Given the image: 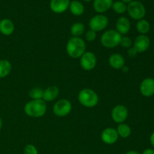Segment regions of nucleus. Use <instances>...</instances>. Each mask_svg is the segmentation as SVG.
<instances>
[{
	"label": "nucleus",
	"instance_id": "6e6552de",
	"mask_svg": "<svg viewBox=\"0 0 154 154\" xmlns=\"http://www.w3.org/2000/svg\"><path fill=\"white\" fill-rule=\"evenodd\" d=\"M97 59L94 53L91 51L85 52L80 57V65L85 71H91L96 67Z\"/></svg>",
	"mask_w": 154,
	"mask_h": 154
},
{
	"label": "nucleus",
	"instance_id": "4468645a",
	"mask_svg": "<svg viewBox=\"0 0 154 154\" xmlns=\"http://www.w3.org/2000/svg\"><path fill=\"white\" fill-rule=\"evenodd\" d=\"M131 29V23L126 17H120L116 22V31L120 35H126L129 33Z\"/></svg>",
	"mask_w": 154,
	"mask_h": 154
},
{
	"label": "nucleus",
	"instance_id": "6ab92c4d",
	"mask_svg": "<svg viewBox=\"0 0 154 154\" xmlns=\"http://www.w3.org/2000/svg\"><path fill=\"white\" fill-rule=\"evenodd\" d=\"M69 9L70 10L71 13L75 16H81L84 12V6L81 2L73 0L70 2Z\"/></svg>",
	"mask_w": 154,
	"mask_h": 154
},
{
	"label": "nucleus",
	"instance_id": "7ed1b4c3",
	"mask_svg": "<svg viewBox=\"0 0 154 154\" xmlns=\"http://www.w3.org/2000/svg\"><path fill=\"white\" fill-rule=\"evenodd\" d=\"M80 104L86 108H94L99 102V96L94 90L85 88L79 92L78 96Z\"/></svg>",
	"mask_w": 154,
	"mask_h": 154
},
{
	"label": "nucleus",
	"instance_id": "cd10ccee",
	"mask_svg": "<svg viewBox=\"0 0 154 154\" xmlns=\"http://www.w3.org/2000/svg\"><path fill=\"white\" fill-rule=\"evenodd\" d=\"M85 38L87 42H93L96 38V32L91 29L88 30L85 34Z\"/></svg>",
	"mask_w": 154,
	"mask_h": 154
},
{
	"label": "nucleus",
	"instance_id": "f257e3e1",
	"mask_svg": "<svg viewBox=\"0 0 154 154\" xmlns=\"http://www.w3.org/2000/svg\"><path fill=\"white\" fill-rule=\"evenodd\" d=\"M23 109L27 116L38 118L43 117L46 114L47 104L43 99H32L26 104Z\"/></svg>",
	"mask_w": 154,
	"mask_h": 154
},
{
	"label": "nucleus",
	"instance_id": "9b49d317",
	"mask_svg": "<svg viewBox=\"0 0 154 154\" xmlns=\"http://www.w3.org/2000/svg\"><path fill=\"white\" fill-rule=\"evenodd\" d=\"M119 138L117 130L114 128L108 127L104 129L101 133V139L105 144L111 145L115 144Z\"/></svg>",
	"mask_w": 154,
	"mask_h": 154
},
{
	"label": "nucleus",
	"instance_id": "423d86ee",
	"mask_svg": "<svg viewBox=\"0 0 154 154\" xmlns=\"http://www.w3.org/2000/svg\"><path fill=\"white\" fill-rule=\"evenodd\" d=\"M72 108V105L70 101L65 99H60L54 104L53 107V112L57 117H66L70 114Z\"/></svg>",
	"mask_w": 154,
	"mask_h": 154
},
{
	"label": "nucleus",
	"instance_id": "b1692460",
	"mask_svg": "<svg viewBox=\"0 0 154 154\" xmlns=\"http://www.w3.org/2000/svg\"><path fill=\"white\" fill-rule=\"evenodd\" d=\"M113 10L119 14H122L125 13L127 10V5L126 4L123 3L121 1H117L115 2H113L112 7Z\"/></svg>",
	"mask_w": 154,
	"mask_h": 154
},
{
	"label": "nucleus",
	"instance_id": "473e14b6",
	"mask_svg": "<svg viewBox=\"0 0 154 154\" xmlns=\"http://www.w3.org/2000/svg\"><path fill=\"white\" fill-rule=\"evenodd\" d=\"M121 69H122V70H123V72H128V70H129V68L126 67V66H123V68H122Z\"/></svg>",
	"mask_w": 154,
	"mask_h": 154
},
{
	"label": "nucleus",
	"instance_id": "1a4fd4ad",
	"mask_svg": "<svg viewBox=\"0 0 154 154\" xmlns=\"http://www.w3.org/2000/svg\"><path fill=\"white\" fill-rule=\"evenodd\" d=\"M111 118L115 123H123L127 119L129 116V111L127 108L123 105H117L111 111Z\"/></svg>",
	"mask_w": 154,
	"mask_h": 154
},
{
	"label": "nucleus",
	"instance_id": "5701e85b",
	"mask_svg": "<svg viewBox=\"0 0 154 154\" xmlns=\"http://www.w3.org/2000/svg\"><path fill=\"white\" fill-rule=\"evenodd\" d=\"M85 31V26L82 23H75L71 26V34L73 37H81Z\"/></svg>",
	"mask_w": 154,
	"mask_h": 154
},
{
	"label": "nucleus",
	"instance_id": "f704fd0d",
	"mask_svg": "<svg viewBox=\"0 0 154 154\" xmlns=\"http://www.w3.org/2000/svg\"><path fill=\"white\" fill-rule=\"evenodd\" d=\"M2 127V118L0 117V130H1Z\"/></svg>",
	"mask_w": 154,
	"mask_h": 154
},
{
	"label": "nucleus",
	"instance_id": "4be33fe9",
	"mask_svg": "<svg viewBox=\"0 0 154 154\" xmlns=\"http://www.w3.org/2000/svg\"><path fill=\"white\" fill-rule=\"evenodd\" d=\"M136 29L140 35H147L150 32V24L147 20L141 19L137 22Z\"/></svg>",
	"mask_w": 154,
	"mask_h": 154
},
{
	"label": "nucleus",
	"instance_id": "c9c22d12",
	"mask_svg": "<svg viewBox=\"0 0 154 154\" xmlns=\"http://www.w3.org/2000/svg\"><path fill=\"white\" fill-rule=\"evenodd\" d=\"M83 1L87 2H91V1H93V0H83Z\"/></svg>",
	"mask_w": 154,
	"mask_h": 154
},
{
	"label": "nucleus",
	"instance_id": "72a5a7b5",
	"mask_svg": "<svg viewBox=\"0 0 154 154\" xmlns=\"http://www.w3.org/2000/svg\"><path fill=\"white\" fill-rule=\"evenodd\" d=\"M132 1H133V0H121V2H123L125 4H129V3H130Z\"/></svg>",
	"mask_w": 154,
	"mask_h": 154
},
{
	"label": "nucleus",
	"instance_id": "2eb2a0df",
	"mask_svg": "<svg viewBox=\"0 0 154 154\" xmlns=\"http://www.w3.org/2000/svg\"><path fill=\"white\" fill-rule=\"evenodd\" d=\"M113 5V0H93V8L97 13H105L111 8Z\"/></svg>",
	"mask_w": 154,
	"mask_h": 154
},
{
	"label": "nucleus",
	"instance_id": "393cba45",
	"mask_svg": "<svg viewBox=\"0 0 154 154\" xmlns=\"http://www.w3.org/2000/svg\"><path fill=\"white\" fill-rule=\"evenodd\" d=\"M44 90L40 87H34L29 92V96L32 99H43Z\"/></svg>",
	"mask_w": 154,
	"mask_h": 154
},
{
	"label": "nucleus",
	"instance_id": "bb28decb",
	"mask_svg": "<svg viewBox=\"0 0 154 154\" xmlns=\"http://www.w3.org/2000/svg\"><path fill=\"white\" fill-rule=\"evenodd\" d=\"M23 153L24 154H38V151L36 147H35V145L29 144L24 147Z\"/></svg>",
	"mask_w": 154,
	"mask_h": 154
},
{
	"label": "nucleus",
	"instance_id": "aec40b11",
	"mask_svg": "<svg viewBox=\"0 0 154 154\" xmlns=\"http://www.w3.org/2000/svg\"><path fill=\"white\" fill-rule=\"evenodd\" d=\"M116 130H117L119 136L121 137L122 138H129L132 133V129H131L130 126L124 123L118 124Z\"/></svg>",
	"mask_w": 154,
	"mask_h": 154
},
{
	"label": "nucleus",
	"instance_id": "f03ea898",
	"mask_svg": "<svg viewBox=\"0 0 154 154\" xmlns=\"http://www.w3.org/2000/svg\"><path fill=\"white\" fill-rule=\"evenodd\" d=\"M86 43L81 37H72L66 44V52L73 59L80 58L86 52Z\"/></svg>",
	"mask_w": 154,
	"mask_h": 154
},
{
	"label": "nucleus",
	"instance_id": "c85d7f7f",
	"mask_svg": "<svg viewBox=\"0 0 154 154\" xmlns=\"http://www.w3.org/2000/svg\"><path fill=\"white\" fill-rule=\"evenodd\" d=\"M137 54H138V53H137V51H135L133 47L128 49V55H129V57H136Z\"/></svg>",
	"mask_w": 154,
	"mask_h": 154
},
{
	"label": "nucleus",
	"instance_id": "dca6fc26",
	"mask_svg": "<svg viewBox=\"0 0 154 154\" xmlns=\"http://www.w3.org/2000/svg\"><path fill=\"white\" fill-rule=\"evenodd\" d=\"M108 63L113 69H121L125 66V59L120 54L114 53L109 57Z\"/></svg>",
	"mask_w": 154,
	"mask_h": 154
},
{
	"label": "nucleus",
	"instance_id": "a211bd4d",
	"mask_svg": "<svg viewBox=\"0 0 154 154\" xmlns=\"http://www.w3.org/2000/svg\"><path fill=\"white\" fill-rule=\"evenodd\" d=\"M14 31V24L11 20L5 18L0 21V32L6 36L11 35Z\"/></svg>",
	"mask_w": 154,
	"mask_h": 154
},
{
	"label": "nucleus",
	"instance_id": "f3484780",
	"mask_svg": "<svg viewBox=\"0 0 154 154\" xmlns=\"http://www.w3.org/2000/svg\"><path fill=\"white\" fill-rule=\"evenodd\" d=\"M60 94V90L57 86H50L44 90L43 100L45 102H51L58 97Z\"/></svg>",
	"mask_w": 154,
	"mask_h": 154
},
{
	"label": "nucleus",
	"instance_id": "f8f14e48",
	"mask_svg": "<svg viewBox=\"0 0 154 154\" xmlns=\"http://www.w3.org/2000/svg\"><path fill=\"white\" fill-rule=\"evenodd\" d=\"M140 93L144 97H151L154 95V79L147 78L140 84Z\"/></svg>",
	"mask_w": 154,
	"mask_h": 154
},
{
	"label": "nucleus",
	"instance_id": "2f4dec72",
	"mask_svg": "<svg viewBox=\"0 0 154 154\" xmlns=\"http://www.w3.org/2000/svg\"><path fill=\"white\" fill-rule=\"evenodd\" d=\"M125 154H140L138 151L136 150H129V151L126 152Z\"/></svg>",
	"mask_w": 154,
	"mask_h": 154
},
{
	"label": "nucleus",
	"instance_id": "c756f323",
	"mask_svg": "<svg viewBox=\"0 0 154 154\" xmlns=\"http://www.w3.org/2000/svg\"><path fill=\"white\" fill-rule=\"evenodd\" d=\"M142 154H154V150L152 148H147L143 151Z\"/></svg>",
	"mask_w": 154,
	"mask_h": 154
},
{
	"label": "nucleus",
	"instance_id": "20e7f679",
	"mask_svg": "<svg viewBox=\"0 0 154 154\" xmlns=\"http://www.w3.org/2000/svg\"><path fill=\"white\" fill-rule=\"evenodd\" d=\"M122 35L116 29L105 31L101 37V44L106 48H114L120 45Z\"/></svg>",
	"mask_w": 154,
	"mask_h": 154
},
{
	"label": "nucleus",
	"instance_id": "9d476101",
	"mask_svg": "<svg viewBox=\"0 0 154 154\" xmlns=\"http://www.w3.org/2000/svg\"><path fill=\"white\" fill-rule=\"evenodd\" d=\"M150 46V39L147 35H139L135 38L133 48L138 54H141L149 49Z\"/></svg>",
	"mask_w": 154,
	"mask_h": 154
},
{
	"label": "nucleus",
	"instance_id": "ddd939ff",
	"mask_svg": "<svg viewBox=\"0 0 154 154\" xmlns=\"http://www.w3.org/2000/svg\"><path fill=\"white\" fill-rule=\"evenodd\" d=\"M69 0H51L50 8L54 13L62 14L69 9Z\"/></svg>",
	"mask_w": 154,
	"mask_h": 154
},
{
	"label": "nucleus",
	"instance_id": "7c9ffc66",
	"mask_svg": "<svg viewBox=\"0 0 154 154\" xmlns=\"http://www.w3.org/2000/svg\"><path fill=\"white\" fill-rule=\"evenodd\" d=\"M150 142L151 144V145L154 147V132L150 135Z\"/></svg>",
	"mask_w": 154,
	"mask_h": 154
},
{
	"label": "nucleus",
	"instance_id": "a878e982",
	"mask_svg": "<svg viewBox=\"0 0 154 154\" xmlns=\"http://www.w3.org/2000/svg\"><path fill=\"white\" fill-rule=\"evenodd\" d=\"M120 46L123 47V48H132V40L128 36H122L121 40H120Z\"/></svg>",
	"mask_w": 154,
	"mask_h": 154
},
{
	"label": "nucleus",
	"instance_id": "39448f33",
	"mask_svg": "<svg viewBox=\"0 0 154 154\" xmlns=\"http://www.w3.org/2000/svg\"><path fill=\"white\" fill-rule=\"evenodd\" d=\"M127 12L129 17L135 20L144 19L146 15L145 6L139 1H132L127 5Z\"/></svg>",
	"mask_w": 154,
	"mask_h": 154
},
{
	"label": "nucleus",
	"instance_id": "412c9836",
	"mask_svg": "<svg viewBox=\"0 0 154 154\" xmlns=\"http://www.w3.org/2000/svg\"><path fill=\"white\" fill-rule=\"evenodd\" d=\"M11 64L8 60H0V78L7 77L11 72Z\"/></svg>",
	"mask_w": 154,
	"mask_h": 154
},
{
	"label": "nucleus",
	"instance_id": "0eeeda50",
	"mask_svg": "<svg viewBox=\"0 0 154 154\" xmlns=\"http://www.w3.org/2000/svg\"><path fill=\"white\" fill-rule=\"evenodd\" d=\"M108 25V18L105 15L101 14L93 16L89 22L90 29L96 32L105 29Z\"/></svg>",
	"mask_w": 154,
	"mask_h": 154
}]
</instances>
